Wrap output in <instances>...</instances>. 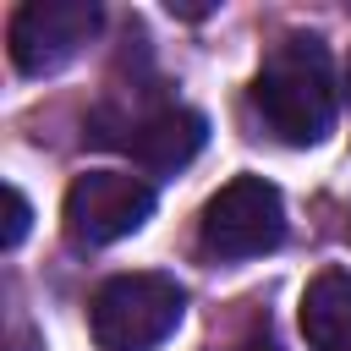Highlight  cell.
I'll return each instance as SVG.
<instances>
[{
    "label": "cell",
    "instance_id": "6",
    "mask_svg": "<svg viewBox=\"0 0 351 351\" xmlns=\"http://www.w3.org/2000/svg\"><path fill=\"white\" fill-rule=\"evenodd\" d=\"M203 115L197 110H186V104H143V110H132L104 143H121L143 170H181V165H192L197 159V148H203Z\"/></svg>",
    "mask_w": 351,
    "mask_h": 351
},
{
    "label": "cell",
    "instance_id": "10",
    "mask_svg": "<svg viewBox=\"0 0 351 351\" xmlns=\"http://www.w3.org/2000/svg\"><path fill=\"white\" fill-rule=\"evenodd\" d=\"M346 99H351V55H346Z\"/></svg>",
    "mask_w": 351,
    "mask_h": 351
},
{
    "label": "cell",
    "instance_id": "3",
    "mask_svg": "<svg viewBox=\"0 0 351 351\" xmlns=\"http://www.w3.org/2000/svg\"><path fill=\"white\" fill-rule=\"evenodd\" d=\"M197 241L208 258L219 263H236V258H263L285 241V197L274 181L263 176H236L225 181L208 208H203V225H197Z\"/></svg>",
    "mask_w": 351,
    "mask_h": 351
},
{
    "label": "cell",
    "instance_id": "4",
    "mask_svg": "<svg viewBox=\"0 0 351 351\" xmlns=\"http://www.w3.org/2000/svg\"><path fill=\"white\" fill-rule=\"evenodd\" d=\"M154 214V186L132 170H88L66 186L60 225L71 247H110L132 230H143Z\"/></svg>",
    "mask_w": 351,
    "mask_h": 351
},
{
    "label": "cell",
    "instance_id": "8",
    "mask_svg": "<svg viewBox=\"0 0 351 351\" xmlns=\"http://www.w3.org/2000/svg\"><path fill=\"white\" fill-rule=\"evenodd\" d=\"M27 219H33V214H27V197H22L16 186H5V230H0V247H5V252L27 236Z\"/></svg>",
    "mask_w": 351,
    "mask_h": 351
},
{
    "label": "cell",
    "instance_id": "2",
    "mask_svg": "<svg viewBox=\"0 0 351 351\" xmlns=\"http://www.w3.org/2000/svg\"><path fill=\"white\" fill-rule=\"evenodd\" d=\"M186 313V291L170 274L137 269V274H110L93 302H88V329L104 351H154L176 335Z\"/></svg>",
    "mask_w": 351,
    "mask_h": 351
},
{
    "label": "cell",
    "instance_id": "9",
    "mask_svg": "<svg viewBox=\"0 0 351 351\" xmlns=\"http://www.w3.org/2000/svg\"><path fill=\"white\" fill-rule=\"evenodd\" d=\"M219 351H274V346H263V340H247V346H219Z\"/></svg>",
    "mask_w": 351,
    "mask_h": 351
},
{
    "label": "cell",
    "instance_id": "1",
    "mask_svg": "<svg viewBox=\"0 0 351 351\" xmlns=\"http://www.w3.org/2000/svg\"><path fill=\"white\" fill-rule=\"evenodd\" d=\"M252 110L291 148L324 143L329 126H335V77H329L324 44L307 38V33L280 38L252 77Z\"/></svg>",
    "mask_w": 351,
    "mask_h": 351
},
{
    "label": "cell",
    "instance_id": "5",
    "mask_svg": "<svg viewBox=\"0 0 351 351\" xmlns=\"http://www.w3.org/2000/svg\"><path fill=\"white\" fill-rule=\"evenodd\" d=\"M99 5L93 0H27L16 16H11V60L22 77H49L60 71L66 60H77L93 33H99Z\"/></svg>",
    "mask_w": 351,
    "mask_h": 351
},
{
    "label": "cell",
    "instance_id": "7",
    "mask_svg": "<svg viewBox=\"0 0 351 351\" xmlns=\"http://www.w3.org/2000/svg\"><path fill=\"white\" fill-rule=\"evenodd\" d=\"M302 335L313 351H351V269H318L307 280Z\"/></svg>",
    "mask_w": 351,
    "mask_h": 351
}]
</instances>
